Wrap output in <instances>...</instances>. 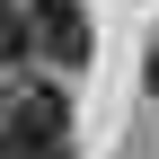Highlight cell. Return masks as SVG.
Returning <instances> with one entry per match:
<instances>
[{
    "instance_id": "cell-1",
    "label": "cell",
    "mask_w": 159,
    "mask_h": 159,
    "mask_svg": "<svg viewBox=\"0 0 159 159\" xmlns=\"http://www.w3.org/2000/svg\"><path fill=\"white\" fill-rule=\"evenodd\" d=\"M0 159H71V106L53 80H0Z\"/></svg>"
},
{
    "instance_id": "cell-2",
    "label": "cell",
    "mask_w": 159,
    "mask_h": 159,
    "mask_svg": "<svg viewBox=\"0 0 159 159\" xmlns=\"http://www.w3.org/2000/svg\"><path fill=\"white\" fill-rule=\"evenodd\" d=\"M27 53L44 71H89V53H97V27H89V9L80 0H27Z\"/></svg>"
},
{
    "instance_id": "cell-3",
    "label": "cell",
    "mask_w": 159,
    "mask_h": 159,
    "mask_svg": "<svg viewBox=\"0 0 159 159\" xmlns=\"http://www.w3.org/2000/svg\"><path fill=\"white\" fill-rule=\"evenodd\" d=\"M18 62H27V18L0 0V71H18Z\"/></svg>"
},
{
    "instance_id": "cell-4",
    "label": "cell",
    "mask_w": 159,
    "mask_h": 159,
    "mask_svg": "<svg viewBox=\"0 0 159 159\" xmlns=\"http://www.w3.org/2000/svg\"><path fill=\"white\" fill-rule=\"evenodd\" d=\"M150 106H159V53H150Z\"/></svg>"
}]
</instances>
